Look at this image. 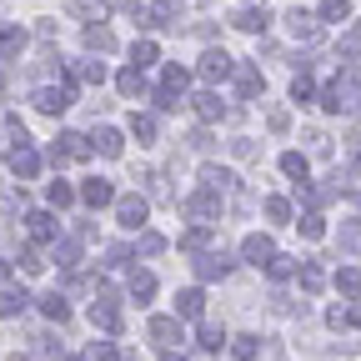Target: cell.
<instances>
[{"mask_svg": "<svg viewBox=\"0 0 361 361\" xmlns=\"http://www.w3.org/2000/svg\"><path fill=\"white\" fill-rule=\"evenodd\" d=\"M256 351H261V341H256V336H236V341H231V356H236V361H251Z\"/></svg>", "mask_w": 361, "mask_h": 361, "instance_id": "cell-39", "label": "cell"}, {"mask_svg": "<svg viewBox=\"0 0 361 361\" xmlns=\"http://www.w3.org/2000/svg\"><path fill=\"white\" fill-rule=\"evenodd\" d=\"M71 16H80L85 25H96V20H106V0H71Z\"/></svg>", "mask_w": 361, "mask_h": 361, "instance_id": "cell-24", "label": "cell"}, {"mask_svg": "<svg viewBox=\"0 0 361 361\" xmlns=\"http://www.w3.org/2000/svg\"><path fill=\"white\" fill-rule=\"evenodd\" d=\"M336 286H341V291H361V271H351V266H346L341 276H336Z\"/></svg>", "mask_w": 361, "mask_h": 361, "instance_id": "cell-51", "label": "cell"}, {"mask_svg": "<svg viewBox=\"0 0 361 361\" xmlns=\"http://www.w3.org/2000/svg\"><path fill=\"white\" fill-rule=\"evenodd\" d=\"M71 75H75V80H85V85H106V66H101V61H75V66H71Z\"/></svg>", "mask_w": 361, "mask_h": 361, "instance_id": "cell-25", "label": "cell"}, {"mask_svg": "<svg viewBox=\"0 0 361 361\" xmlns=\"http://www.w3.org/2000/svg\"><path fill=\"white\" fill-rule=\"evenodd\" d=\"M286 25H291V35H296V40H311L316 30H322L311 11H291V16H286Z\"/></svg>", "mask_w": 361, "mask_h": 361, "instance_id": "cell-23", "label": "cell"}, {"mask_svg": "<svg viewBox=\"0 0 361 361\" xmlns=\"http://www.w3.org/2000/svg\"><path fill=\"white\" fill-rule=\"evenodd\" d=\"M71 106H75V85H71V80L35 90V111H45V116H61V111H71Z\"/></svg>", "mask_w": 361, "mask_h": 361, "instance_id": "cell-2", "label": "cell"}, {"mask_svg": "<svg viewBox=\"0 0 361 361\" xmlns=\"http://www.w3.org/2000/svg\"><path fill=\"white\" fill-rule=\"evenodd\" d=\"M30 306V291L25 286H0V316H20Z\"/></svg>", "mask_w": 361, "mask_h": 361, "instance_id": "cell-18", "label": "cell"}, {"mask_svg": "<svg viewBox=\"0 0 361 361\" xmlns=\"http://www.w3.org/2000/svg\"><path fill=\"white\" fill-rule=\"evenodd\" d=\"M80 201H85L90 211H101V206H111V201H116V186H111V180H101V176H90L85 186H80Z\"/></svg>", "mask_w": 361, "mask_h": 361, "instance_id": "cell-9", "label": "cell"}, {"mask_svg": "<svg viewBox=\"0 0 361 361\" xmlns=\"http://www.w3.org/2000/svg\"><path fill=\"white\" fill-rule=\"evenodd\" d=\"M6 281H11V266H6V261H0V286H6Z\"/></svg>", "mask_w": 361, "mask_h": 361, "instance_id": "cell-57", "label": "cell"}, {"mask_svg": "<svg viewBox=\"0 0 361 361\" xmlns=\"http://www.w3.org/2000/svg\"><path fill=\"white\" fill-rule=\"evenodd\" d=\"M90 361H116V346L111 341H90Z\"/></svg>", "mask_w": 361, "mask_h": 361, "instance_id": "cell-52", "label": "cell"}, {"mask_svg": "<svg viewBox=\"0 0 361 361\" xmlns=\"http://www.w3.org/2000/svg\"><path fill=\"white\" fill-rule=\"evenodd\" d=\"M201 311H206V291H176V316L180 322H201Z\"/></svg>", "mask_w": 361, "mask_h": 361, "instance_id": "cell-14", "label": "cell"}, {"mask_svg": "<svg viewBox=\"0 0 361 361\" xmlns=\"http://www.w3.org/2000/svg\"><path fill=\"white\" fill-rule=\"evenodd\" d=\"M121 361H135V356H121Z\"/></svg>", "mask_w": 361, "mask_h": 361, "instance_id": "cell-59", "label": "cell"}, {"mask_svg": "<svg viewBox=\"0 0 361 361\" xmlns=\"http://www.w3.org/2000/svg\"><path fill=\"white\" fill-rule=\"evenodd\" d=\"M6 135H11V146H30V135H25V126L16 116H6Z\"/></svg>", "mask_w": 361, "mask_h": 361, "instance_id": "cell-46", "label": "cell"}, {"mask_svg": "<svg viewBox=\"0 0 361 361\" xmlns=\"http://www.w3.org/2000/svg\"><path fill=\"white\" fill-rule=\"evenodd\" d=\"M90 151H101L106 161H116V156L126 151V141H121V130H116V126H101L96 135H90Z\"/></svg>", "mask_w": 361, "mask_h": 361, "instance_id": "cell-15", "label": "cell"}, {"mask_svg": "<svg viewBox=\"0 0 361 361\" xmlns=\"http://www.w3.org/2000/svg\"><path fill=\"white\" fill-rule=\"evenodd\" d=\"M231 75H236V90H241V96H246V101H256V96H261V90H266V80H261V71H256V66H246V61H236V66H231Z\"/></svg>", "mask_w": 361, "mask_h": 361, "instance_id": "cell-10", "label": "cell"}, {"mask_svg": "<svg viewBox=\"0 0 361 361\" xmlns=\"http://www.w3.org/2000/svg\"><path fill=\"white\" fill-rule=\"evenodd\" d=\"M180 96H171V90H156V111H176Z\"/></svg>", "mask_w": 361, "mask_h": 361, "instance_id": "cell-53", "label": "cell"}, {"mask_svg": "<svg viewBox=\"0 0 361 361\" xmlns=\"http://www.w3.org/2000/svg\"><path fill=\"white\" fill-rule=\"evenodd\" d=\"M266 271L281 281V276H291V271H296V261H291V256H271V261H266Z\"/></svg>", "mask_w": 361, "mask_h": 361, "instance_id": "cell-44", "label": "cell"}, {"mask_svg": "<svg viewBox=\"0 0 361 361\" xmlns=\"http://www.w3.org/2000/svg\"><path fill=\"white\" fill-rule=\"evenodd\" d=\"M341 241H346V246H356V251H361V226H341Z\"/></svg>", "mask_w": 361, "mask_h": 361, "instance_id": "cell-54", "label": "cell"}, {"mask_svg": "<svg viewBox=\"0 0 361 361\" xmlns=\"http://www.w3.org/2000/svg\"><path fill=\"white\" fill-rule=\"evenodd\" d=\"M266 216H271V221H291V201L271 196V201H266Z\"/></svg>", "mask_w": 361, "mask_h": 361, "instance_id": "cell-45", "label": "cell"}, {"mask_svg": "<svg viewBox=\"0 0 361 361\" xmlns=\"http://www.w3.org/2000/svg\"><path fill=\"white\" fill-rule=\"evenodd\" d=\"M186 85H191V71H186V66H166V71H161V90L186 96Z\"/></svg>", "mask_w": 361, "mask_h": 361, "instance_id": "cell-21", "label": "cell"}, {"mask_svg": "<svg viewBox=\"0 0 361 361\" xmlns=\"http://www.w3.org/2000/svg\"><path fill=\"white\" fill-rule=\"evenodd\" d=\"M85 156H90V135H80V130H61L56 141H51V161H56V166L85 161Z\"/></svg>", "mask_w": 361, "mask_h": 361, "instance_id": "cell-3", "label": "cell"}, {"mask_svg": "<svg viewBox=\"0 0 361 361\" xmlns=\"http://www.w3.org/2000/svg\"><path fill=\"white\" fill-rule=\"evenodd\" d=\"M296 226H301V236H306V241H322V236H326V221L316 216V211H311V216H301Z\"/></svg>", "mask_w": 361, "mask_h": 361, "instance_id": "cell-35", "label": "cell"}, {"mask_svg": "<svg viewBox=\"0 0 361 361\" xmlns=\"http://www.w3.org/2000/svg\"><path fill=\"white\" fill-rule=\"evenodd\" d=\"M322 106H326L331 116H341V111H356V106H361V66H346V71L336 75V85H326Z\"/></svg>", "mask_w": 361, "mask_h": 361, "instance_id": "cell-1", "label": "cell"}, {"mask_svg": "<svg viewBox=\"0 0 361 361\" xmlns=\"http://www.w3.org/2000/svg\"><path fill=\"white\" fill-rule=\"evenodd\" d=\"M25 231H30L35 241H51V246H56V241H61V221H56L51 211H30V216H25Z\"/></svg>", "mask_w": 361, "mask_h": 361, "instance_id": "cell-8", "label": "cell"}, {"mask_svg": "<svg viewBox=\"0 0 361 361\" xmlns=\"http://www.w3.org/2000/svg\"><path fill=\"white\" fill-rule=\"evenodd\" d=\"M116 85H121V96H130V101H135V96H146V71H141V66H130V71H121Z\"/></svg>", "mask_w": 361, "mask_h": 361, "instance_id": "cell-22", "label": "cell"}, {"mask_svg": "<svg viewBox=\"0 0 361 361\" xmlns=\"http://www.w3.org/2000/svg\"><path fill=\"white\" fill-rule=\"evenodd\" d=\"M191 106H196V116H201V121H206V126H211V121H221V116H226V106H221V96H211V90H206V96H196V101H191Z\"/></svg>", "mask_w": 361, "mask_h": 361, "instance_id": "cell-28", "label": "cell"}, {"mask_svg": "<svg viewBox=\"0 0 361 361\" xmlns=\"http://www.w3.org/2000/svg\"><path fill=\"white\" fill-rule=\"evenodd\" d=\"M156 130H161V126H156V116H141V111L130 116V135H135L141 146H151V141H156Z\"/></svg>", "mask_w": 361, "mask_h": 361, "instance_id": "cell-27", "label": "cell"}, {"mask_svg": "<svg viewBox=\"0 0 361 361\" xmlns=\"http://www.w3.org/2000/svg\"><path fill=\"white\" fill-rule=\"evenodd\" d=\"M346 322H356V326H361V306H351V311H346Z\"/></svg>", "mask_w": 361, "mask_h": 361, "instance_id": "cell-55", "label": "cell"}, {"mask_svg": "<svg viewBox=\"0 0 361 361\" xmlns=\"http://www.w3.org/2000/svg\"><path fill=\"white\" fill-rule=\"evenodd\" d=\"M241 256H246L251 266H261V261L276 256V246H271V236H246V241H241Z\"/></svg>", "mask_w": 361, "mask_h": 361, "instance_id": "cell-19", "label": "cell"}, {"mask_svg": "<svg viewBox=\"0 0 361 361\" xmlns=\"http://www.w3.org/2000/svg\"><path fill=\"white\" fill-rule=\"evenodd\" d=\"M221 341H226V331H221L216 322H201V341H196V346H201V351H221Z\"/></svg>", "mask_w": 361, "mask_h": 361, "instance_id": "cell-34", "label": "cell"}, {"mask_svg": "<svg viewBox=\"0 0 361 361\" xmlns=\"http://www.w3.org/2000/svg\"><path fill=\"white\" fill-rule=\"evenodd\" d=\"M146 331H151V341H156L161 351H171V346L180 341V316H151Z\"/></svg>", "mask_w": 361, "mask_h": 361, "instance_id": "cell-7", "label": "cell"}, {"mask_svg": "<svg viewBox=\"0 0 361 361\" xmlns=\"http://www.w3.org/2000/svg\"><path fill=\"white\" fill-rule=\"evenodd\" d=\"M311 96H316V85H311V75H296V80H291V101H296V106H306Z\"/></svg>", "mask_w": 361, "mask_h": 361, "instance_id": "cell-41", "label": "cell"}, {"mask_svg": "<svg viewBox=\"0 0 361 361\" xmlns=\"http://www.w3.org/2000/svg\"><path fill=\"white\" fill-rule=\"evenodd\" d=\"M281 171L296 176V180H306V156H301V151H286V156H281Z\"/></svg>", "mask_w": 361, "mask_h": 361, "instance_id": "cell-38", "label": "cell"}, {"mask_svg": "<svg viewBox=\"0 0 361 361\" xmlns=\"http://www.w3.org/2000/svg\"><path fill=\"white\" fill-rule=\"evenodd\" d=\"M51 256H56V266H61V271H75V266H80V246H75V241H56V251H51Z\"/></svg>", "mask_w": 361, "mask_h": 361, "instance_id": "cell-31", "label": "cell"}, {"mask_svg": "<svg viewBox=\"0 0 361 361\" xmlns=\"http://www.w3.org/2000/svg\"><path fill=\"white\" fill-rule=\"evenodd\" d=\"M286 126H291L286 111H271V116H266V130H271V135H286Z\"/></svg>", "mask_w": 361, "mask_h": 361, "instance_id": "cell-48", "label": "cell"}, {"mask_svg": "<svg viewBox=\"0 0 361 361\" xmlns=\"http://www.w3.org/2000/svg\"><path fill=\"white\" fill-rule=\"evenodd\" d=\"M180 211H186L196 226H211V221H221V196L216 191H196V196L180 201Z\"/></svg>", "mask_w": 361, "mask_h": 361, "instance_id": "cell-4", "label": "cell"}, {"mask_svg": "<svg viewBox=\"0 0 361 361\" xmlns=\"http://www.w3.org/2000/svg\"><path fill=\"white\" fill-rule=\"evenodd\" d=\"M61 361H80V356H61Z\"/></svg>", "mask_w": 361, "mask_h": 361, "instance_id": "cell-58", "label": "cell"}, {"mask_svg": "<svg viewBox=\"0 0 361 361\" xmlns=\"http://www.w3.org/2000/svg\"><path fill=\"white\" fill-rule=\"evenodd\" d=\"M126 261H130V251H126V246H106V271H121Z\"/></svg>", "mask_w": 361, "mask_h": 361, "instance_id": "cell-47", "label": "cell"}, {"mask_svg": "<svg viewBox=\"0 0 361 361\" xmlns=\"http://www.w3.org/2000/svg\"><path fill=\"white\" fill-rule=\"evenodd\" d=\"M116 216H121V226H130V231H141V221L151 216V206H146L141 196H121V201H116Z\"/></svg>", "mask_w": 361, "mask_h": 361, "instance_id": "cell-11", "label": "cell"}, {"mask_svg": "<svg viewBox=\"0 0 361 361\" xmlns=\"http://www.w3.org/2000/svg\"><path fill=\"white\" fill-rule=\"evenodd\" d=\"M25 51V30H16V25H0V61H16Z\"/></svg>", "mask_w": 361, "mask_h": 361, "instance_id": "cell-20", "label": "cell"}, {"mask_svg": "<svg viewBox=\"0 0 361 361\" xmlns=\"http://www.w3.org/2000/svg\"><path fill=\"white\" fill-rule=\"evenodd\" d=\"M191 266H196V276H201V281H221V276H231V256H226V251H201Z\"/></svg>", "mask_w": 361, "mask_h": 361, "instance_id": "cell-6", "label": "cell"}, {"mask_svg": "<svg viewBox=\"0 0 361 361\" xmlns=\"http://www.w3.org/2000/svg\"><path fill=\"white\" fill-rule=\"evenodd\" d=\"M20 271H25V276H35V271H45L40 251H20Z\"/></svg>", "mask_w": 361, "mask_h": 361, "instance_id": "cell-50", "label": "cell"}, {"mask_svg": "<svg viewBox=\"0 0 361 361\" xmlns=\"http://www.w3.org/2000/svg\"><path fill=\"white\" fill-rule=\"evenodd\" d=\"M11 171H16L20 180H35V176H40V156H35L30 146H11Z\"/></svg>", "mask_w": 361, "mask_h": 361, "instance_id": "cell-16", "label": "cell"}, {"mask_svg": "<svg viewBox=\"0 0 361 361\" xmlns=\"http://www.w3.org/2000/svg\"><path fill=\"white\" fill-rule=\"evenodd\" d=\"M161 361H186V356H176V346H171V351H161Z\"/></svg>", "mask_w": 361, "mask_h": 361, "instance_id": "cell-56", "label": "cell"}, {"mask_svg": "<svg viewBox=\"0 0 361 361\" xmlns=\"http://www.w3.org/2000/svg\"><path fill=\"white\" fill-rule=\"evenodd\" d=\"M135 251H141V256H161V251H166V236H156V231H141Z\"/></svg>", "mask_w": 361, "mask_h": 361, "instance_id": "cell-37", "label": "cell"}, {"mask_svg": "<svg viewBox=\"0 0 361 361\" xmlns=\"http://www.w3.org/2000/svg\"><path fill=\"white\" fill-rule=\"evenodd\" d=\"M306 151L311 156H331V141H326L322 130H306Z\"/></svg>", "mask_w": 361, "mask_h": 361, "instance_id": "cell-43", "label": "cell"}, {"mask_svg": "<svg viewBox=\"0 0 361 361\" xmlns=\"http://www.w3.org/2000/svg\"><path fill=\"white\" fill-rule=\"evenodd\" d=\"M231 156H236V161H251V156H256V141H246V135H236V141H231Z\"/></svg>", "mask_w": 361, "mask_h": 361, "instance_id": "cell-49", "label": "cell"}, {"mask_svg": "<svg viewBox=\"0 0 361 361\" xmlns=\"http://www.w3.org/2000/svg\"><path fill=\"white\" fill-rule=\"evenodd\" d=\"M201 180H206V191H216V196H231V191H236V176L226 171V166H206Z\"/></svg>", "mask_w": 361, "mask_h": 361, "instance_id": "cell-17", "label": "cell"}, {"mask_svg": "<svg viewBox=\"0 0 361 361\" xmlns=\"http://www.w3.org/2000/svg\"><path fill=\"white\" fill-rule=\"evenodd\" d=\"M231 25H236V30H246V35H261V30L271 25V11H266V6H246V11H236V16H231Z\"/></svg>", "mask_w": 361, "mask_h": 361, "instance_id": "cell-12", "label": "cell"}, {"mask_svg": "<svg viewBox=\"0 0 361 361\" xmlns=\"http://www.w3.org/2000/svg\"><path fill=\"white\" fill-rule=\"evenodd\" d=\"M231 56H226V51H216V45H211V51L201 56V80H226V75H231Z\"/></svg>", "mask_w": 361, "mask_h": 361, "instance_id": "cell-13", "label": "cell"}, {"mask_svg": "<svg viewBox=\"0 0 361 361\" xmlns=\"http://www.w3.org/2000/svg\"><path fill=\"white\" fill-rule=\"evenodd\" d=\"M45 196H51V206H61V211H66V206L75 201V191L66 186V180H51V191H45Z\"/></svg>", "mask_w": 361, "mask_h": 361, "instance_id": "cell-42", "label": "cell"}, {"mask_svg": "<svg viewBox=\"0 0 361 361\" xmlns=\"http://www.w3.org/2000/svg\"><path fill=\"white\" fill-rule=\"evenodd\" d=\"M90 322H96L101 331H121V311H116V291L111 286H101L96 306H90Z\"/></svg>", "mask_w": 361, "mask_h": 361, "instance_id": "cell-5", "label": "cell"}, {"mask_svg": "<svg viewBox=\"0 0 361 361\" xmlns=\"http://www.w3.org/2000/svg\"><path fill=\"white\" fill-rule=\"evenodd\" d=\"M40 311L51 316V322H66V316H71V301H66V291H51V296H40Z\"/></svg>", "mask_w": 361, "mask_h": 361, "instance_id": "cell-29", "label": "cell"}, {"mask_svg": "<svg viewBox=\"0 0 361 361\" xmlns=\"http://www.w3.org/2000/svg\"><path fill=\"white\" fill-rule=\"evenodd\" d=\"M130 296L135 301H151L156 296V276H151V271H130Z\"/></svg>", "mask_w": 361, "mask_h": 361, "instance_id": "cell-30", "label": "cell"}, {"mask_svg": "<svg viewBox=\"0 0 361 361\" xmlns=\"http://www.w3.org/2000/svg\"><path fill=\"white\" fill-rule=\"evenodd\" d=\"M206 246H211V231H206V226H196V231L180 236V251H186V256H196V251H206Z\"/></svg>", "mask_w": 361, "mask_h": 361, "instance_id": "cell-33", "label": "cell"}, {"mask_svg": "<svg viewBox=\"0 0 361 361\" xmlns=\"http://www.w3.org/2000/svg\"><path fill=\"white\" fill-rule=\"evenodd\" d=\"M85 45H90V51H101V56H111L116 51V35L106 25H85Z\"/></svg>", "mask_w": 361, "mask_h": 361, "instance_id": "cell-26", "label": "cell"}, {"mask_svg": "<svg viewBox=\"0 0 361 361\" xmlns=\"http://www.w3.org/2000/svg\"><path fill=\"white\" fill-rule=\"evenodd\" d=\"M130 61H135V66L146 71V66L156 61V40H135V45H130Z\"/></svg>", "mask_w": 361, "mask_h": 361, "instance_id": "cell-36", "label": "cell"}, {"mask_svg": "<svg viewBox=\"0 0 361 361\" xmlns=\"http://www.w3.org/2000/svg\"><path fill=\"white\" fill-rule=\"evenodd\" d=\"M301 286H306V291L316 296V291H322V286H326V271H322V266H316V261H301Z\"/></svg>", "mask_w": 361, "mask_h": 361, "instance_id": "cell-32", "label": "cell"}, {"mask_svg": "<svg viewBox=\"0 0 361 361\" xmlns=\"http://www.w3.org/2000/svg\"><path fill=\"white\" fill-rule=\"evenodd\" d=\"M351 16V0H322V20H346Z\"/></svg>", "mask_w": 361, "mask_h": 361, "instance_id": "cell-40", "label": "cell"}]
</instances>
